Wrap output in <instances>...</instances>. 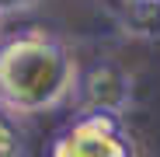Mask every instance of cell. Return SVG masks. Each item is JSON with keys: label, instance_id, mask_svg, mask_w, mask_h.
<instances>
[{"label": "cell", "instance_id": "cell-4", "mask_svg": "<svg viewBox=\"0 0 160 157\" xmlns=\"http://www.w3.org/2000/svg\"><path fill=\"white\" fill-rule=\"evenodd\" d=\"M122 28L132 39H160V0H129L122 11Z\"/></svg>", "mask_w": 160, "mask_h": 157}, {"label": "cell", "instance_id": "cell-3", "mask_svg": "<svg viewBox=\"0 0 160 157\" xmlns=\"http://www.w3.org/2000/svg\"><path fill=\"white\" fill-rule=\"evenodd\" d=\"M132 77L122 63L115 60H94L87 70H80L77 98L84 112H101V115H122L132 105Z\"/></svg>", "mask_w": 160, "mask_h": 157}, {"label": "cell", "instance_id": "cell-1", "mask_svg": "<svg viewBox=\"0 0 160 157\" xmlns=\"http://www.w3.org/2000/svg\"><path fill=\"white\" fill-rule=\"evenodd\" d=\"M80 70L45 28H24L0 45V112L11 119L52 112L77 94Z\"/></svg>", "mask_w": 160, "mask_h": 157}, {"label": "cell", "instance_id": "cell-5", "mask_svg": "<svg viewBox=\"0 0 160 157\" xmlns=\"http://www.w3.org/2000/svg\"><path fill=\"white\" fill-rule=\"evenodd\" d=\"M0 157H21V136L11 115H0Z\"/></svg>", "mask_w": 160, "mask_h": 157}, {"label": "cell", "instance_id": "cell-6", "mask_svg": "<svg viewBox=\"0 0 160 157\" xmlns=\"http://www.w3.org/2000/svg\"><path fill=\"white\" fill-rule=\"evenodd\" d=\"M38 0H0V14H11V11H28L35 7Z\"/></svg>", "mask_w": 160, "mask_h": 157}, {"label": "cell", "instance_id": "cell-7", "mask_svg": "<svg viewBox=\"0 0 160 157\" xmlns=\"http://www.w3.org/2000/svg\"><path fill=\"white\" fill-rule=\"evenodd\" d=\"M4 42H7V39H4V24H0V45H4Z\"/></svg>", "mask_w": 160, "mask_h": 157}, {"label": "cell", "instance_id": "cell-2", "mask_svg": "<svg viewBox=\"0 0 160 157\" xmlns=\"http://www.w3.org/2000/svg\"><path fill=\"white\" fill-rule=\"evenodd\" d=\"M49 157H132V140L122 129L118 115L80 112L52 140Z\"/></svg>", "mask_w": 160, "mask_h": 157}]
</instances>
